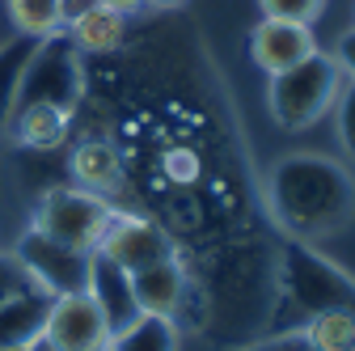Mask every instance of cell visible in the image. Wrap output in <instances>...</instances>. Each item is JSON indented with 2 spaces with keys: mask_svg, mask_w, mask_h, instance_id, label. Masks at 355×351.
I'll return each instance as SVG.
<instances>
[{
  "mask_svg": "<svg viewBox=\"0 0 355 351\" xmlns=\"http://www.w3.org/2000/svg\"><path fill=\"white\" fill-rule=\"evenodd\" d=\"M271 216L284 233L318 241L351 225L355 216V178L343 161L322 153H292L271 165L266 178Z\"/></svg>",
  "mask_w": 355,
  "mask_h": 351,
  "instance_id": "6da1fadb",
  "label": "cell"
},
{
  "mask_svg": "<svg viewBox=\"0 0 355 351\" xmlns=\"http://www.w3.org/2000/svg\"><path fill=\"white\" fill-rule=\"evenodd\" d=\"M338 85H343V68L334 64V55L313 51L309 60H300V64L271 76V85H266V110H271V119L279 127H288V131L313 127L334 106Z\"/></svg>",
  "mask_w": 355,
  "mask_h": 351,
  "instance_id": "7a4b0ae2",
  "label": "cell"
},
{
  "mask_svg": "<svg viewBox=\"0 0 355 351\" xmlns=\"http://www.w3.org/2000/svg\"><path fill=\"white\" fill-rule=\"evenodd\" d=\"M80 98V51L76 42L60 30V34H47L38 38V47L26 64V76H21V89H17V106H60V110H72Z\"/></svg>",
  "mask_w": 355,
  "mask_h": 351,
  "instance_id": "3957f363",
  "label": "cell"
},
{
  "mask_svg": "<svg viewBox=\"0 0 355 351\" xmlns=\"http://www.w3.org/2000/svg\"><path fill=\"white\" fill-rule=\"evenodd\" d=\"M110 216H114V207L106 203V195H94L85 187H55L42 195V203L34 212V229L89 254V250H98Z\"/></svg>",
  "mask_w": 355,
  "mask_h": 351,
  "instance_id": "277c9868",
  "label": "cell"
},
{
  "mask_svg": "<svg viewBox=\"0 0 355 351\" xmlns=\"http://www.w3.org/2000/svg\"><path fill=\"white\" fill-rule=\"evenodd\" d=\"M13 258L21 262V271L30 275L34 288H42L47 296H68V292H85V267H89V254L38 233L34 225L21 233Z\"/></svg>",
  "mask_w": 355,
  "mask_h": 351,
  "instance_id": "5b68a950",
  "label": "cell"
},
{
  "mask_svg": "<svg viewBox=\"0 0 355 351\" xmlns=\"http://www.w3.org/2000/svg\"><path fill=\"white\" fill-rule=\"evenodd\" d=\"M284 267H288V296L304 309V318L318 309H330V305H351L355 296V284L304 246H288Z\"/></svg>",
  "mask_w": 355,
  "mask_h": 351,
  "instance_id": "8992f818",
  "label": "cell"
},
{
  "mask_svg": "<svg viewBox=\"0 0 355 351\" xmlns=\"http://www.w3.org/2000/svg\"><path fill=\"white\" fill-rule=\"evenodd\" d=\"M42 339L55 351H106L110 347V326H106L102 309L85 292H68V296H51Z\"/></svg>",
  "mask_w": 355,
  "mask_h": 351,
  "instance_id": "52a82bcc",
  "label": "cell"
},
{
  "mask_svg": "<svg viewBox=\"0 0 355 351\" xmlns=\"http://www.w3.org/2000/svg\"><path fill=\"white\" fill-rule=\"evenodd\" d=\"M85 296L102 309L110 339L131 326L140 318V305H136V288H131V271H123L114 258H106L102 250H89V267H85Z\"/></svg>",
  "mask_w": 355,
  "mask_h": 351,
  "instance_id": "ba28073f",
  "label": "cell"
},
{
  "mask_svg": "<svg viewBox=\"0 0 355 351\" xmlns=\"http://www.w3.org/2000/svg\"><path fill=\"white\" fill-rule=\"evenodd\" d=\"M98 250L106 258H114L123 271H140V267H153V262L169 258L173 246L169 237L153 225V221H140V216H110V225L98 241Z\"/></svg>",
  "mask_w": 355,
  "mask_h": 351,
  "instance_id": "9c48e42d",
  "label": "cell"
},
{
  "mask_svg": "<svg viewBox=\"0 0 355 351\" xmlns=\"http://www.w3.org/2000/svg\"><path fill=\"white\" fill-rule=\"evenodd\" d=\"M318 51V38H313V26H300V22H275V17H262L250 34V60L275 76L300 60H309Z\"/></svg>",
  "mask_w": 355,
  "mask_h": 351,
  "instance_id": "30bf717a",
  "label": "cell"
},
{
  "mask_svg": "<svg viewBox=\"0 0 355 351\" xmlns=\"http://www.w3.org/2000/svg\"><path fill=\"white\" fill-rule=\"evenodd\" d=\"M64 30L76 51H114L127 34V13L106 9L98 0H64Z\"/></svg>",
  "mask_w": 355,
  "mask_h": 351,
  "instance_id": "8fae6325",
  "label": "cell"
},
{
  "mask_svg": "<svg viewBox=\"0 0 355 351\" xmlns=\"http://www.w3.org/2000/svg\"><path fill=\"white\" fill-rule=\"evenodd\" d=\"M47 309H51V296L34 284L9 292L0 300V351H26L34 339H42Z\"/></svg>",
  "mask_w": 355,
  "mask_h": 351,
  "instance_id": "7c38bea8",
  "label": "cell"
},
{
  "mask_svg": "<svg viewBox=\"0 0 355 351\" xmlns=\"http://www.w3.org/2000/svg\"><path fill=\"white\" fill-rule=\"evenodd\" d=\"M131 288H136V305L140 314H153V318H173L178 305L187 296V271L173 254L153 262V267H140L131 271Z\"/></svg>",
  "mask_w": 355,
  "mask_h": 351,
  "instance_id": "4fadbf2b",
  "label": "cell"
},
{
  "mask_svg": "<svg viewBox=\"0 0 355 351\" xmlns=\"http://www.w3.org/2000/svg\"><path fill=\"white\" fill-rule=\"evenodd\" d=\"M68 119H72V110H60V106H17L5 127L13 131L17 144L47 153L68 140Z\"/></svg>",
  "mask_w": 355,
  "mask_h": 351,
  "instance_id": "5bb4252c",
  "label": "cell"
},
{
  "mask_svg": "<svg viewBox=\"0 0 355 351\" xmlns=\"http://www.w3.org/2000/svg\"><path fill=\"white\" fill-rule=\"evenodd\" d=\"M72 173H76V182H80L85 191L110 195V191H119V182H123V161H119L114 144H106V140H85V144H76V153H72Z\"/></svg>",
  "mask_w": 355,
  "mask_h": 351,
  "instance_id": "9a60e30c",
  "label": "cell"
},
{
  "mask_svg": "<svg viewBox=\"0 0 355 351\" xmlns=\"http://www.w3.org/2000/svg\"><path fill=\"white\" fill-rule=\"evenodd\" d=\"M300 339L313 351H355V309L330 305V309L309 314Z\"/></svg>",
  "mask_w": 355,
  "mask_h": 351,
  "instance_id": "2e32d148",
  "label": "cell"
},
{
  "mask_svg": "<svg viewBox=\"0 0 355 351\" xmlns=\"http://www.w3.org/2000/svg\"><path fill=\"white\" fill-rule=\"evenodd\" d=\"M106 351H178V326L173 318H153L140 314L131 326H123Z\"/></svg>",
  "mask_w": 355,
  "mask_h": 351,
  "instance_id": "e0dca14e",
  "label": "cell"
},
{
  "mask_svg": "<svg viewBox=\"0 0 355 351\" xmlns=\"http://www.w3.org/2000/svg\"><path fill=\"white\" fill-rule=\"evenodd\" d=\"M34 47H38V38H30V34H17L13 42L0 47V127L13 114V102H17V89H21V76H26Z\"/></svg>",
  "mask_w": 355,
  "mask_h": 351,
  "instance_id": "ac0fdd59",
  "label": "cell"
},
{
  "mask_svg": "<svg viewBox=\"0 0 355 351\" xmlns=\"http://www.w3.org/2000/svg\"><path fill=\"white\" fill-rule=\"evenodd\" d=\"M9 17L17 34L47 38L64 30V0H9Z\"/></svg>",
  "mask_w": 355,
  "mask_h": 351,
  "instance_id": "d6986e66",
  "label": "cell"
},
{
  "mask_svg": "<svg viewBox=\"0 0 355 351\" xmlns=\"http://www.w3.org/2000/svg\"><path fill=\"white\" fill-rule=\"evenodd\" d=\"M334 127H338V144L355 161V80L343 76L338 94H334Z\"/></svg>",
  "mask_w": 355,
  "mask_h": 351,
  "instance_id": "ffe728a7",
  "label": "cell"
},
{
  "mask_svg": "<svg viewBox=\"0 0 355 351\" xmlns=\"http://www.w3.org/2000/svg\"><path fill=\"white\" fill-rule=\"evenodd\" d=\"M262 17H275V22H300V26H313V17L322 13V0H258Z\"/></svg>",
  "mask_w": 355,
  "mask_h": 351,
  "instance_id": "44dd1931",
  "label": "cell"
},
{
  "mask_svg": "<svg viewBox=\"0 0 355 351\" xmlns=\"http://www.w3.org/2000/svg\"><path fill=\"white\" fill-rule=\"evenodd\" d=\"M26 284H30V275L21 271V262L13 254H0V300L9 292H17V288H26Z\"/></svg>",
  "mask_w": 355,
  "mask_h": 351,
  "instance_id": "7402d4cb",
  "label": "cell"
},
{
  "mask_svg": "<svg viewBox=\"0 0 355 351\" xmlns=\"http://www.w3.org/2000/svg\"><path fill=\"white\" fill-rule=\"evenodd\" d=\"M334 64L343 68V76H347V80H355V30H347V34L338 38V51H334Z\"/></svg>",
  "mask_w": 355,
  "mask_h": 351,
  "instance_id": "603a6c76",
  "label": "cell"
},
{
  "mask_svg": "<svg viewBox=\"0 0 355 351\" xmlns=\"http://www.w3.org/2000/svg\"><path fill=\"white\" fill-rule=\"evenodd\" d=\"M254 351H313L300 334H292V339H271V343H262V347H254Z\"/></svg>",
  "mask_w": 355,
  "mask_h": 351,
  "instance_id": "cb8c5ba5",
  "label": "cell"
},
{
  "mask_svg": "<svg viewBox=\"0 0 355 351\" xmlns=\"http://www.w3.org/2000/svg\"><path fill=\"white\" fill-rule=\"evenodd\" d=\"M98 5L119 9V13H136V9H144V0H98Z\"/></svg>",
  "mask_w": 355,
  "mask_h": 351,
  "instance_id": "d4e9b609",
  "label": "cell"
},
{
  "mask_svg": "<svg viewBox=\"0 0 355 351\" xmlns=\"http://www.w3.org/2000/svg\"><path fill=\"white\" fill-rule=\"evenodd\" d=\"M26 351H55V347H51V343H47V339H34V343H30V347H26Z\"/></svg>",
  "mask_w": 355,
  "mask_h": 351,
  "instance_id": "484cf974",
  "label": "cell"
},
{
  "mask_svg": "<svg viewBox=\"0 0 355 351\" xmlns=\"http://www.w3.org/2000/svg\"><path fill=\"white\" fill-rule=\"evenodd\" d=\"M144 5H182V0H144Z\"/></svg>",
  "mask_w": 355,
  "mask_h": 351,
  "instance_id": "4316f807",
  "label": "cell"
}]
</instances>
